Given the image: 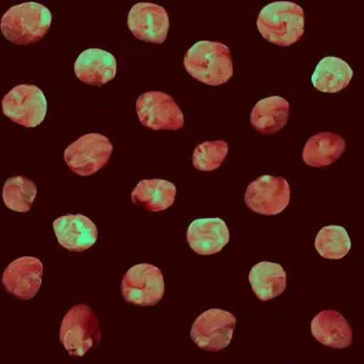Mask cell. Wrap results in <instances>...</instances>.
<instances>
[{"label": "cell", "mask_w": 364, "mask_h": 364, "mask_svg": "<svg viewBox=\"0 0 364 364\" xmlns=\"http://www.w3.org/2000/svg\"><path fill=\"white\" fill-rule=\"evenodd\" d=\"M290 186L286 178L264 175L249 183L245 202L250 210L260 215H277L290 202Z\"/></svg>", "instance_id": "obj_10"}, {"label": "cell", "mask_w": 364, "mask_h": 364, "mask_svg": "<svg viewBox=\"0 0 364 364\" xmlns=\"http://www.w3.org/2000/svg\"><path fill=\"white\" fill-rule=\"evenodd\" d=\"M353 77V70L348 63L334 56H328L319 61L312 75V85L326 94H336L348 87Z\"/></svg>", "instance_id": "obj_21"}, {"label": "cell", "mask_w": 364, "mask_h": 364, "mask_svg": "<svg viewBox=\"0 0 364 364\" xmlns=\"http://www.w3.org/2000/svg\"><path fill=\"white\" fill-rule=\"evenodd\" d=\"M257 29L266 41L278 46H290L304 36L305 14L291 1H276L266 5L257 20Z\"/></svg>", "instance_id": "obj_2"}, {"label": "cell", "mask_w": 364, "mask_h": 364, "mask_svg": "<svg viewBox=\"0 0 364 364\" xmlns=\"http://www.w3.org/2000/svg\"><path fill=\"white\" fill-rule=\"evenodd\" d=\"M346 149V142L339 134L322 132L311 136L302 151V159L312 168H326L338 161Z\"/></svg>", "instance_id": "obj_18"}, {"label": "cell", "mask_w": 364, "mask_h": 364, "mask_svg": "<svg viewBox=\"0 0 364 364\" xmlns=\"http://www.w3.org/2000/svg\"><path fill=\"white\" fill-rule=\"evenodd\" d=\"M113 146L101 134H87L70 144L65 151V161L75 174L90 176L107 164Z\"/></svg>", "instance_id": "obj_7"}, {"label": "cell", "mask_w": 364, "mask_h": 364, "mask_svg": "<svg viewBox=\"0 0 364 364\" xmlns=\"http://www.w3.org/2000/svg\"><path fill=\"white\" fill-rule=\"evenodd\" d=\"M311 334L319 343L331 348H346L353 340L352 328L340 312H319L311 322Z\"/></svg>", "instance_id": "obj_16"}, {"label": "cell", "mask_w": 364, "mask_h": 364, "mask_svg": "<svg viewBox=\"0 0 364 364\" xmlns=\"http://www.w3.org/2000/svg\"><path fill=\"white\" fill-rule=\"evenodd\" d=\"M51 21L53 16L49 9L29 1L9 9L1 17L0 29L9 42L16 46H29L44 39Z\"/></svg>", "instance_id": "obj_3"}, {"label": "cell", "mask_w": 364, "mask_h": 364, "mask_svg": "<svg viewBox=\"0 0 364 364\" xmlns=\"http://www.w3.org/2000/svg\"><path fill=\"white\" fill-rule=\"evenodd\" d=\"M315 248L324 259L340 260L350 252L351 240L345 228L331 225L318 232L315 240Z\"/></svg>", "instance_id": "obj_22"}, {"label": "cell", "mask_w": 364, "mask_h": 364, "mask_svg": "<svg viewBox=\"0 0 364 364\" xmlns=\"http://www.w3.org/2000/svg\"><path fill=\"white\" fill-rule=\"evenodd\" d=\"M128 27L140 41L163 44L169 32V16L161 5L137 3L129 13Z\"/></svg>", "instance_id": "obj_12"}, {"label": "cell", "mask_w": 364, "mask_h": 364, "mask_svg": "<svg viewBox=\"0 0 364 364\" xmlns=\"http://www.w3.org/2000/svg\"><path fill=\"white\" fill-rule=\"evenodd\" d=\"M36 196L37 185L26 176H14L8 178L3 187V200L5 205L17 213L29 211Z\"/></svg>", "instance_id": "obj_23"}, {"label": "cell", "mask_w": 364, "mask_h": 364, "mask_svg": "<svg viewBox=\"0 0 364 364\" xmlns=\"http://www.w3.org/2000/svg\"><path fill=\"white\" fill-rule=\"evenodd\" d=\"M102 338L94 311L85 304L70 307L60 327V341L68 355L83 357L99 345Z\"/></svg>", "instance_id": "obj_4"}, {"label": "cell", "mask_w": 364, "mask_h": 364, "mask_svg": "<svg viewBox=\"0 0 364 364\" xmlns=\"http://www.w3.org/2000/svg\"><path fill=\"white\" fill-rule=\"evenodd\" d=\"M236 323L231 312L211 309L199 315L192 324L191 340L204 351H221L231 343Z\"/></svg>", "instance_id": "obj_8"}, {"label": "cell", "mask_w": 364, "mask_h": 364, "mask_svg": "<svg viewBox=\"0 0 364 364\" xmlns=\"http://www.w3.org/2000/svg\"><path fill=\"white\" fill-rule=\"evenodd\" d=\"M1 109L9 119L26 128H36L46 119L48 102L39 87L21 84L3 97Z\"/></svg>", "instance_id": "obj_6"}, {"label": "cell", "mask_w": 364, "mask_h": 364, "mask_svg": "<svg viewBox=\"0 0 364 364\" xmlns=\"http://www.w3.org/2000/svg\"><path fill=\"white\" fill-rule=\"evenodd\" d=\"M249 282L257 299L269 301L286 290L287 273L279 264L262 261L250 269Z\"/></svg>", "instance_id": "obj_20"}, {"label": "cell", "mask_w": 364, "mask_h": 364, "mask_svg": "<svg viewBox=\"0 0 364 364\" xmlns=\"http://www.w3.org/2000/svg\"><path fill=\"white\" fill-rule=\"evenodd\" d=\"M125 301L136 306L157 305L164 296L166 284L161 269L149 264H139L125 273L120 283Z\"/></svg>", "instance_id": "obj_5"}, {"label": "cell", "mask_w": 364, "mask_h": 364, "mask_svg": "<svg viewBox=\"0 0 364 364\" xmlns=\"http://www.w3.org/2000/svg\"><path fill=\"white\" fill-rule=\"evenodd\" d=\"M54 231L58 243L73 252L90 249L99 237L96 225L82 214H68L55 220Z\"/></svg>", "instance_id": "obj_13"}, {"label": "cell", "mask_w": 364, "mask_h": 364, "mask_svg": "<svg viewBox=\"0 0 364 364\" xmlns=\"http://www.w3.org/2000/svg\"><path fill=\"white\" fill-rule=\"evenodd\" d=\"M42 261L33 257H18L5 269L1 283L5 291L21 300L34 298L42 287Z\"/></svg>", "instance_id": "obj_11"}, {"label": "cell", "mask_w": 364, "mask_h": 364, "mask_svg": "<svg viewBox=\"0 0 364 364\" xmlns=\"http://www.w3.org/2000/svg\"><path fill=\"white\" fill-rule=\"evenodd\" d=\"M176 186L161 178L142 180L132 192V202L146 210L164 211L175 202Z\"/></svg>", "instance_id": "obj_19"}, {"label": "cell", "mask_w": 364, "mask_h": 364, "mask_svg": "<svg viewBox=\"0 0 364 364\" xmlns=\"http://www.w3.org/2000/svg\"><path fill=\"white\" fill-rule=\"evenodd\" d=\"M136 112L141 124L154 132H176L185 124L181 108L169 94L161 91H147L139 96Z\"/></svg>", "instance_id": "obj_9"}, {"label": "cell", "mask_w": 364, "mask_h": 364, "mask_svg": "<svg viewBox=\"0 0 364 364\" xmlns=\"http://www.w3.org/2000/svg\"><path fill=\"white\" fill-rule=\"evenodd\" d=\"M187 242L199 255H214L230 242V231L219 218L195 220L187 230Z\"/></svg>", "instance_id": "obj_14"}, {"label": "cell", "mask_w": 364, "mask_h": 364, "mask_svg": "<svg viewBox=\"0 0 364 364\" xmlns=\"http://www.w3.org/2000/svg\"><path fill=\"white\" fill-rule=\"evenodd\" d=\"M187 73L200 83L219 87L233 75V58L228 46L220 42L196 43L183 58Z\"/></svg>", "instance_id": "obj_1"}, {"label": "cell", "mask_w": 364, "mask_h": 364, "mask_svg": "<svg viewBox=\"0 0 364 364\" xmlns=\"http://www.w3.org/2000/svg\"><path fill=\"white\" fill-rule=\"evenodd\" d=\"M228 154V144L226 141H204L193 151L192 164L200 171H214L219 169Z\"/></svg>", "instance_id": "obj_24"}, {"label": "cell", "mask_w": 364, "mask_h": 364, "mask_svg": "<svg viewBox=\"0 0 364 364\" xmlns=\"http://www.w3.org/2000/svg\"><path fill=\"white\" fill-rule=\"evenodd\" d=\"M289 104L281 96H271L257 102L250 113V124L257 133L273 135L281 132L289 120Z\"/></svg>", "instance_id": "obj_17"}, {"label": "cell", "mask_w": 364, "mask_h": 364, "mask_svg": "<svg viewBox=\"0 0 364 364\" xmlns=\"http://www.w3.org/2000/svg\"><path fill=\"white\" fill-rule=\"evenodd\" d=\"M75 73L87 85L102 87L116 77V58L105 50H85L75 61Z\"/></svg>", "instance_id": "obj_15"}]
</instances>
